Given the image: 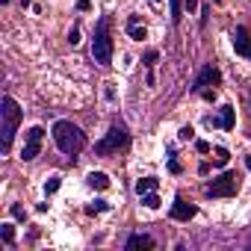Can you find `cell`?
Wrapping results in <instances>:
<instances>
[{
    "mask_svg": "<svg viewBox=\"0 0 251 251\" xmlns=\"http://www.w3.org/2000/svg\"><path fill=\"white\" fill-rule=\"evenodd\" d=\"M68 45H71V48H74V45H80V27H77V24L68 30Z\"/></svg>",
    "mask_w": 251,
    "mask_h": 251,
    "instance_id": "7402d4cb",
    "label": "cell"
},
{
    "mask_svg": "<svg viewBox=\"0 0 251 251\" xmlns=\"http://www.w3.org/2000/svg\"><path fill=\"white\" fill-rule=\"evenodd\" d=\"M42 139H45V127H30V130H27L24 151H21V160H24V163H30V160L39 157V151H42Z\"/></svg>",
    "mask_w": 251,
    "mask_h": 251,
    "instance_id": "8992f818",
    "label": "cell"
},
{
    "mask_svg": "<svg viewBox=\"0 0 251 251\" xmlns=\"http://www.w3.org/2000/svg\"><path fill=\"white\" fill-rule=\"evenodd\" d=\"M0 239H3L6 245H12V242H15V227H12L9 222H6V225H0Z\"/></svg>",
    "mask_w": 251,
    "mask_h": 251,
    "instance_id": "9a60e30c",
    "label": "cell"
},
{
    "mask_svg": "<svg viewBox=\"0 0 251 251\" xmlns=\"http://www.w3.org/2000/svg\"><path fill=\"white\" fill-rule=\"evenodd\" d=\"M245 166H248V172H251V157H248V160H245Z\"/></svg>",
    "mask_w": 251,
    "mask_h": 251,
    "instance_id": "f546056e",
    "label": "cell"
},
{
    "mask_svg": "<svg viewBox=\"0 0 251 251\" xmlns=\"http://www.w3.org/2000/svg\"><path fill=\"white\" fill-rule=\"evenodd\" d=\"M195 213H198L195 204H186L183 195H175V204H172V219L175 222H189V219H195Z\"/></svg>",
    "mask_w": 251,
    "mask_h": 251,
    "instance_id": "9c48e42d",
    "label": "cell"
},
{
    "mask_svg": "<svg viewBox=\"0 0 251 251\" xmlns=\"http://www.w3.org/2000/svg\"><path fill=\"white\" fill-rule=\"evenodd\" d=\"M192 133H195V130L189 127V124H186V127H180V133H177V136H180L183 142H189V139H192Z\"/></svg>",
    "mask_w": 251,
    "mask_h": 251,
    "instance_id": "d4e9b609",
    "label": "cell"
},
{
    "mask_svg": "<svg viewBox=\"0 0 251 251\" xmlns=\"http://www.w3.org/2000/svg\"><path fill=\"white\" fill-rule=\"evenodd\" d=\"M207 198H233L236 192H239V177H236V172H222L219 177H213L210 183H207Z\"/></svg>",
    "mask_w": 251,
    "mask_h": 251,
    "instance_id": "5b68a950",
    "label": "cell"
},
{
    "mask_svg": "<svg viewBox=\"0 0 251 251\" xmlns=\"http://www.w3.org/2000/svg\"><path fill=\"white\" fill-rule=\"evenodd\" d=\"M89 9H92L89 0H77V12H89Z\"/></svg>",
    "mask_w": 251,
    "mask_h": 251,
    "instance_id": "4316f807",
    "label": "cell"
},
{
    "mask_svg": "<svg viewBox=\"0 0 251 251\" xmlns=\"http://www.w3.org/2000/svg\"><path fill=\"white\" fill-rule=\"evenodd\" d=\"M230 42H233V50H236V56H245V59H251V33H248V27H236L233 30V36H230Z\"/></svg>",
    "mask_w": 251,
    "mask_h": 251,
    "instance_id": "ba28073f",
    "label": "cell"
},
{
    "mask_svg": "<svg viewBox=\"0 0 251 251\" xmlns=\"http://www.w3.org/2000/svg\"><path fill=\"white\" fill-rule=\"evenodd\" d=\"M154 3H160V0H154Z\"/></svg>",
    "mask_w": 251,
    "mask_h": 251,
    "instance_id": "1f68e13d",
    "label": "cell"
},
{
    "mask_svg": "<svg viewBox=\"0 0 251 251\" xmlns=\"http://www.w3.org/2000/svg\"><path fill=\"white\" fill-rule=\"evenodd\" d=\"M142 204H145L148 210H157V207H160V198H157V192H145V195H142Z\"/></svg>",
    "mask_w": 251,
    "mask_h": 251,
    "instance_id": "e0dca14e",
    "label": "cell"
},
{
    "mask_svg": "<svg viewBox=\"0 0 251 251\" xmlns=\"http://www.w3.org/2000/svg\"><path fill=\"white\" fill-rule=\"evenodd\" d=\"M186 9H189V12H195V9H198V0H186Z\"/></svg>",
    "mask_w": 251,
    "mask_h": 251,
    "instance_id": "83f0119b",
    "label": "cell"
},
{
    "mask_svg": "<svg viewBox=\"0 0 251 251\" xmlns=\"http://www.w3.org/2000/svg\"><path fill=\"white\" fill-rule=\"evenodd\" d=\"M157 186H160L157 177H139V180H136V195L142 198L145 192H157Z\"/></svg>",
    "mask_w": 251,
    "mask_h": 251,
    "instance_id": "4fadbf2b",
    "label": "cell"
},
{
    "mask_svg": "<svg viewBox=\"0 0 251 251\" xmlns=\"http://www.w3.org/2000/svg\"><path fill=\"white\" fill-rule=\"evenodd\" d=\"M106 210H109V204H106V201H100V198H98V201H92V204L86 207V213H92V216H95V213H106Z\"/></svg>",
    "mask_w": 251,
    "mask_h": 251,
    "instance_id": "ac0fdd59",
    "label": "cell"
},
{
    "mask_svg": "<svg viewBox=\"0 0 251 251\" xmlns=\"http://www.w3.org/2000/svg\"><path fill=\"white\" fill-rule=\"evenodd\" d=\"M53 142H56V148L62 154L77 157L86 148V133L77 127V124H71V121H56L53 124Z\"/></svg>",
    "mask_w": 251,
    "mask_h": 251,
    "instance_id": "7a4b0ae2",
    "label": "cell"
},
{
    "mask_svg": "<svg viewBox=\"0 0 251 251\" xmlns=\"http://www.w3.org/2000/svg\"><path fill=\"white\" fill-rule=\"evenodd\" d=\"M157 242H154V236H148V233H130L127 236V242H124V248L127 251H151Z\"/></svg>",
    "mask_w": 251,
    "mask_h": 251,
    "instance_id": "30bf717a",
    "label": "cell"
},
{
    "mask_svg": "<svg viewBox=\"0 0 251 251\" xmlns=\"http://www.w3.org/2000/svg\"><path fill=\"white\" fill-rule=\"evenodd\" d=\"M207 121L213 124V127L219 124V127H225V130H233V124H236V118H233V106L225 103V106H222V115H219V118H207Z\"/></svg>",
    "mask_w": 251,
    "mask_h": 251,
    "instance_id": "8fae6325",
    "label": "cell"
},
{
    "mask_svg": "<svg viewBox=\"0 0 251 251\" xmlns=\"http://www.w3.org/2000/svg\"><path fill=\"white\" fill-rule=\"evenodd\" d=\"M86 180H89L92 189H106V186H109V175H103V172H92Z\"/></svg>",
    "mask_w": 251,
    "mask_h": 251,
    "instance_id": "5bb4252c",
    "label": "cell"
},
{
    "mask_svg": "<svg viewBox=\"0 0 251 251\" xmlns=\"http://www.w3.org/2000/svg\"><path fill=\"white\" fill-rule=\"evenodd\" d=\"M92 59L103 68L112 65V36H109V15H103L95 27V39H92Z\"/></svg>",
    "mask_w": 251,
    "mask_h": 251,
    "instance_id": "3957f363",
    "label": "cell"
},
{
    "mask_svg": "<svg viewBox=\"0 0 251 251\" xmlns=\"http://www.w3.org/2000/svg\"><path fill=\"white\" fill-rule=\"evenodd\" d=\"M216 3H222V0H216Z\"/></svg>",
    "mask_w": 251,
    "mask_h": 251,
    "instance_id": "4dcf8cb0",
    "label": "cell"
},
{
    "mask_svg": "<svg viewBox=\"0 0 251 251\" xmlns=\"http://www.w3.org/2000/svg\"><path fill=\"white\" fill-rule=\"evenodd\" d=\"M127 36L136 39V42H142V39L148 36V33H145V24L139 21V15H130V18H127Z\"/></svg>",
    "mask_w": 251,
    "mask_h": 251,
    "instance_id": "7c38bea8",
    "label": "cell"
},
{
    "mask_svg": "<svg viewBox=\"0 0 251 251\" xmlns=\"http://www.w3.org/2000/svg\"><path fill=\"white\" fill-rule=\"evenodd\" d=\"M59 183H62V180H59V177H50V180H48V183H45V195H53V192H56V189H59Z\"/></svg>",
    "mask_w": 251,
    "mask_h": 251,
    "instance_id": "603a6c76",
    "label": "cell"
},
{
    "mask_svg": "<svg viewBox=\"0 0 251 251\" xmlns=\"http://www.w3.org/2000/svg\"><path fill=\"white\" fill-rule=\"evenodd\" d=\"M195 148H198V154H207V151H210V142H204V139H198V142H195Z\"/></svg>",
    "mask_w": 251,
    "mask_h": 251,
    "instance_id": "484cf974",
    "label": "cell"
},
{
    "mask_svg": "<svg viewBox=\"0 0 251 251\" xmlns=\"http://www.w3.org/2000/svg\"><path fill=\"white\" fill-rule=\"evenodd\" d=\"M216 166H227V160H230V154H227V148H216Z\"/></svg>",
    "mask_w": 251,
    "mask_h": 251,
    "instance_id": "ffe728a7",
    "label": "cell"
},
{
    "mask_svg": "<svg viewBox=\"0 0 251 251\" xmlns=\"http://www.w3.org/2000/svg\"><path fill=\"white\" fill-rule=\"evenodd\" d=\"M0 121H3V127H0V151L9 154L12 139L18 133V124L24 121V109L18 106V100L12 95H6L3 100H0Z\"/></svg>",
    "mask_w": 251,
    "mask_h": 251,
    "instance_id": "6da1fadb",
    "label": "cell"
},
{
    "mask_svg": "<svg viewBox=\"0 0 251 251\" xmlns=\"http://www.w3.org/2000/svg\"><path fill=\"white\" fill-rule=\"evenodd\" d=\"M219 83H222V71L210 62V65H204V68L198 71V77H195V86H192V89H195V92H204V89H216Z\"/></svg>",
    "mask_w": 251,
    "mask_h": 251,
    "instance_id": "52a82bcc",
    "label": "cell"
},
{
    "mask_svg": "<svg viewBox=\"0 0 251 251\" xmlns=\"http://www.w3.org/2000/svg\"><path fill=\"white\" fill-rule=\"evenodd\" d=\"M169 172H172V175H180V172H183V166L175 160V148H169Z\"/></svg>",
    "mask_w": 251,
    "mask_h": 251,
    "instance_id": "d6986e66",
    "label": "cell"
},
{
    "mask_svg": "<svg viewBox=\"0 0 251 251\" xmlns=\"http://www.w3.org/2000/svg\"><path fill=\"white\" fill-rule=\"evenodd\" d=\"M30 3H33V0H21V6H24V9H27V6H30Z\"/></svg>",
    "mask_w": 251,
    "mask_h": 251,
    "instance_id": "f1b7e54d",
    "label": "cell"
},
{
    "mask_svg": "<svg viewBox=\"0 0 251 251\" xmlns=\"http://www.w3.org/2000/svg\"><path fill=\"white\" fill-rule=\"evenodd\" d=\"M9 213H12V219H18V222H24V219H27V210H24L21 204H12V207H9Z\"/></svg>",
    "mask_w": 251,
    "mask_h": 251,
    "instance_id": "44dd1931",
    "label": "cell"
},
{
    "mask_svg": "<svg viewBox=\"0 0 251 251\" xmlns=\"http://www.w3.org/2000/svg\"><path fill=\"white\" fill-rule=\"evenodd\" d=\"M127 145H130V133H127V127H124L121 121H115L112 127H109V133L95 145V154H98V157H109V154L124 151Z\"/></svg>",
    "mask_w": 251,
    "mask_h": 251,
    "instance_id": "277c9868",
    "label": "cell"
},
{
    "mask_svg": "<svg viewBox=\"0 0 251 251\" xmlns=\"http://www.w3.org/2000/svg\"><path fill=\"white\" fill-rule=\"evenodd\" d=\"M172 3V24H180L183 18V0H169Z\"/></svg>",
    "mask_w": 251,
    "mask_h": 251,
    "instance_id": "2e32d148",
    "label": "cell"
},
{
    "mask_svg": "<svg viewBox=\"0 0 251 251\" xmlns=\"http://www.w3.org/2000/svg\"><path fill=\"white\" fill-rule=\"evenodd\" d=\"M157 56H160L157 50H148V53H145V68H148V71L154 68V62H157Z\"/></svg>",
    "mask_w": 251,
    "mask_h": 251,
    "instance_id": "cb8c5ba5",
    "label": "cell"
}]
</instances>
